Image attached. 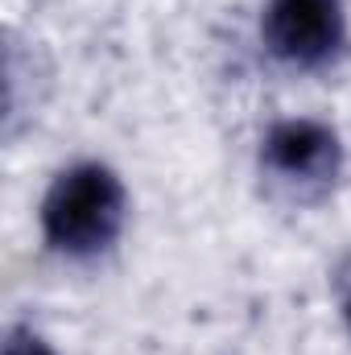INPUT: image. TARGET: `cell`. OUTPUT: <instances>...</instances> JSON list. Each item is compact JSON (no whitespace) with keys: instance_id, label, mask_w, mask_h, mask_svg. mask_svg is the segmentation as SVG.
Instances as JSON below:
<instances>
[{"instance_id":"6da1fadb","label":"cell","mask_w":351,"mask_h":355,"mask_svg":"<svg viewBox=\"0 0 351 355\" xmlns=\"http://www.w3.org/2000/svg\"><path fill=\"white\" fill-rule=\"evenodd\" d=\"M128 219V190L120 174L103 162H75L50 182L37 223L50 252L67 261L103 257Z\"/></svg>"},{"instance_id":"7a4b0ae2","label":"cell","mask_w":351,"mask_h":355,"mask_svg":"<svg viewBox=\"0 0 351 355\" xmlns=\"http://www.w3.org/2000/svg\"><path fill=\"white\" fill-rule=\"evenodd\" d=\"M261 174L285 202H318L343 174L339 132L310 116L277 120L261 141Z\"/></svg>"},{"instance_id":"3957f363","label":"cell","mask_w":351,"mask_h":355,"mask_svg":"<svg viewBox=\"0 0 351 355\" xmlns=\"http://www.w3.org/2000/svg\"><path fill=\"white\" fill-rule=\"evenodd\" d=\"M264 50L293 71H323L348 46L343 0H264Z\"/></svg>"},{"instance_id":"277c9868","label":"cell","mask_w":351,"mask_h":355,"mask_svg":"<svg viewBox=\"0 0 351 355\" xmlns=\"http://www.w3.org/2000/svg\"><path fill=\"white\" fill-rule=\"evenodd\" d=\"M4 355H58L37 331H29V327H12L8 335H4Z\"/></svg>"},{"instance_id":"5b68a950","label":"cell","mask_w":351,"mask_h":355,"mask_svg":"<svg viewBox=\"0 0 351 355\" xmlns=\"http://www.w3.org/2000/svg\"><path fill=\"white\" fill-rule=\"evenodd\" d=\"M335 289H339V310H343V322H348V331H351V257L339 265Z\"/></svg>"}]
</instances>
